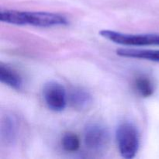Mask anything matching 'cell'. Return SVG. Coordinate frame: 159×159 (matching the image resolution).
<instances>
[{"instance_id":"1","label":"cell","mask_w":159,"mask_h":159,"mask_svg":"<svg viewBox=\"0 0 159 159\" xmlns=\"http://www.w3.org/2000/svg\"><path fill=\"white\" fill-rule=\"evenodd\" d=\"M0 20L2 23L17 26H34L38 27H52L67 26L69 23L65 16L48 12H26V11L5 9L0 12Z\"/></svg>"},{"instance_id":"2","label":"cell","mask_w":159,"mask_h":159,"mask_svg":"<svg viewBox=\"0 0 159 159\" xmlns=\"http://www.w3.org/2000/svg\"><path fill=\"white\" fill-rule=\"evenodd\" d=\"M116 139L121 156L130 159L136 156L140 146V135L138 128L130 122H123L116 130Z\"/></svg>"},{"instance_id":"3","label":"cell","mask_w":159,"mask_h":159,"mask_svg":"<svg viewBox=\"0 0 159 159\" xmlns=\"http://www.w3.org/2000/svg\"><path fill=\"white\" fill-rule=\"evenodd\" d=\"M99 34L110 41L125 46L159 45V34H124L110 30H102L99 32Z\"/></svg>"},{"instance_id":"4","label":"cell","mask_w":159,"mask_h":159,"mask_svg":"<svg viewBox=\"0 0 159 159\" xmlns=\"http://www.w3.org/2000/svg\"><path fill=\"white\" fill-rule=\"evenodd\" d=\"M84 141L87 148L93 152H103L110 142V133L103 124L89 123L84 129Z\"/></svg>"},{"instance_id":"5","label":"cell","mask_w":159,"mask_h":159,"mask_svg":"<svg viewBox=\"0 0 159 159\" xmlns=\"http://www.w3.org/2000/svg\"><path fill=\"white\" fill-rule=\"evenodd\" d=\"M43 97L48 108L54 112L63 111L68 99L65 87L54 81L47 82L43 85Z\"/></svg>"},{"instance_id":"6","label":"cell","mask_w":159,"mask_h":159,"mask_svg":"<svg viewBox=\"0 0 159 159\" xmlns=\"http://www.w3.org/2000/svg\"><path fill=\"white\" fill-rule=\"evenodd\" d=\"M0 81L2 83L17 91L23 88V78L20 73L9 65L2 62L0 63Z\"/></svg>"},{"instance_id":"7","label":"cell","mask_w":159,"mask_h":159,"mask_svg":"<svg viewBox=\"0 0 159 159\" xmlns=\"http://www.w3.org/2000/svg\"><path fill=\"white\" fill-rule=\"evenodd\" d=\"M68 102L71 107L77 110H85L90 107L93 103V96L82 88H74L68 95Z\"/></svg>"},{"instance_id":"8","label":"cell","mask_w":159,"mask_h":159,"mask_svg":"<svg viewBox=\"0 0 159 159\" xmlns=\"http://www.w3.org/2000/svg\"><path fill=\"white\" fill-rule=\"evenodd\" d=\"M116 54L124 57L143 59V60L152 61H159V50L121 48V49L116 50Z\"/></svg>"},{"instance_id":"9","label":"cell","mask_w":159,"mask_h":159,"mask_svg":"<svg viewBox=\"0 0 159 159\" xmlns=\"http://www.w3.org/2000/svg\"><path fill=\"white\" fill-rule=\"evenodd\" d=\"M17 125L13 116H6L2 121L1 138L6 144H12L16 140Z\"/></svg>"},{"instance_id":"10","label":"cell","mask_w":159,"mask_h":159,"mask_svg":"<svg viewBox=\"0 0 159 159\" xmlns=\"http://www.w3.org/2000/svg\"><path fill=\"white\" fill-rule=\"evenodd\" d=\"M134 86L135 90L142 97L148 98L152 96L155 92V86L152 81L145 75H139L134 79Z\"/></svg>"},{"instance_id":"11","label":"cell","mask_w":159,"mask_h":159,"mask_svg":"<svg viewBox=\"0 0 159 159\" xmlns=\"http://www.w3.org/2000/svg\"><path fill=\"white\" fill-rule=\"evenodd\" d=\"M61 146L68 152H75L80 148V139L75 134L67 132L61 138Z\"/></svg>"}]
</instances>
